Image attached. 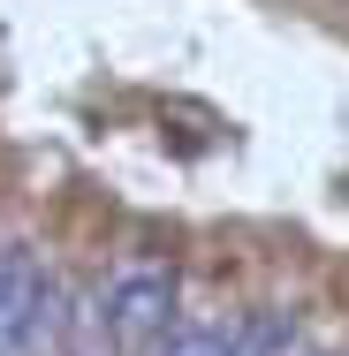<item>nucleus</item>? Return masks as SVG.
I'll return each instance as SVG.
<instances>
[{
    "label": "nucleus",
    "mask_w": 349,
    "mask_h": 356,
    "mask_svg": "<svg viewBox=\"0 0 349 356\" xmlns=\"http://www.w3.org/2000/svg\"><path fill=\"white\" fill-rule=\"evenodd\" d=\"M46 311H54V281H46V266L23 250V243H8L0 250V356H23L38 334H46Z\"/></svg>",
    "instance_id": "nucleus-1"
},
{
    "label": "nucleus",
    "mask_w": 349,
    "mask_h": 356,
    "mask_svg": "<svg viewBox=\"0 0 349 356\" xmlns=\"http://www.w3.org/2000/svg\"><path fill=\"white\" fill-rule=\"evenodd\" d=\"M167 311H175V281L160 266H130L99 288V318L114 341H160L167 334Z\"/></svg>",
    "instance_id": "nucleus-2"
},
{
    "label": "nucleus",
    "mask_w": 349,
    "mask_h": 356,
    "mask_svg": "<svg viewBox=\"0 0 349 356\" xmlns=\"http://www.w3.org/2000/svg\"><path fill=\"white\" fill-rule=\"evenodd\" d=\"M152 356H235V334L228 326H183V334H160Z\"/></svg>",
    "instance_id": "nucleus-3"
}]
</instances>
